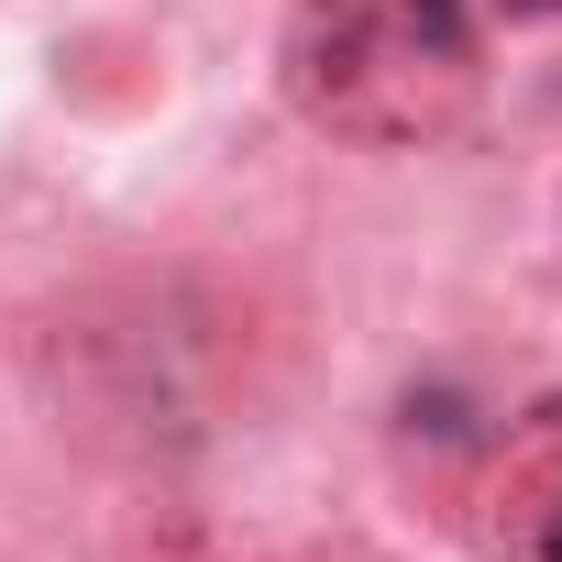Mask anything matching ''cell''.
<instances>
[{"instance_id": "obj_1", "label": "cell", "mask_w": 562, "mask_h": 562, "mask_svg": "<svg viewBox=\"0 0 562 562\" xmlns=\"http://www.w3.org/2000/svg\"><path fill=\"white\" fill-rule=\"evenodd\" d=\"M540 463H551V485H540V529H529L518 562H562V397L540 408Z\"/></svg>"}, {"instance_id": "obj_2", "label": "cell", "mask_w": 562, "mask_h": 562, "mask_svg": "<svg viewBox=\"0 0 562 562\" xmlns=\"http://www.w3.org/2000/svg\"><path fill=\"white\" fill-rule=\"evenodd\" d=\"M507 12H562V0H507Z\"/></svg>"}]
</instances>
